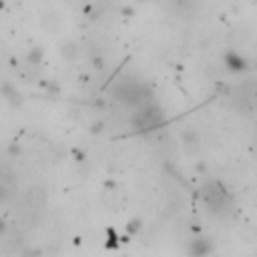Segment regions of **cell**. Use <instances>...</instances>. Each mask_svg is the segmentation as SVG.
Returning a JSON list of instances; mask_svg holds the SVG:
<instances>
[{
  "mask_svg": "<svg viewBox=\"0 0 257 257\" xmlns=\"http://www.w3.org/2000/svg\"><path fill=\"white\" fill-rule=\"evenodd\" d=\"M111 94L121 105L139 109L153 100V86L147 81L139 79L137 75H123L113 83Z\"/></svg>",
  "mask_w": 257,
  "mask_h": 257,
  "instance_id": "cell-1",
  "label": "cell"
},
{
  "mask_svg": "<svg viewBox=\"0 0 257 257\" xmlns=\"http://www.w3.org/2000/svg\"><path fill=\"white\" fill-rule=\"evenodd\" d=\"M165 121H167L165 109L161 105H157L155 100H151V102H147V105L135 109L133 115H131V123H133V127H135L137 133L155 131L161 125H165Z\"/></svg>",
  "mask_w": 257,
  "mask_h": 257,
  "instance_id": "cell-3",
  "label": "cell"
},
{
  "mask_svg": "<svg viewBox=\"0 0 257 257\" xmlns=\"http://www.w3.org/2000/svg\"><path fill=\"white\" fill-rule=\"evenodd\" d=\"M16 193V179L10 171H0V203L8 201Z\"/></svg>",
  "mask_w": 257,
  "mask_h": 257,
  "instance_id": "cell-7",
  "label": "cell"
},
{
  "mask_svg": "<svg viewBox=\"0 0 257 257\" xmlns=\"http://www.w3.org/2000/svg\"><path fill=\"white\" fill-rule=\"evenodd\" d=\"M223 65H225V69L231 71V73H245V71L249 69L247 59H245L241 53H237V50H227L225 57H223Z\"/></svg>",
  "mask_w": 257,
  "mask_h": 257,
  "instance_id": "cell-5",
  "label": "cell"
},
{
  "mask_svg": "<svg viewBox=\"0 0 257 257\" xmlns=\"http://www.w3.org/2000/svg\"><path fill=\"white\" fill-rule=\"evenodd\" d=\"M231 105L241 115L257 113V81L255 79H247L231 90Z\"/></svg>",
  "mask_w": 257,
  "mask_h": 257,
  "instance_id": "cell-4",
  "label": "cell"
},
{
  "mask_svg": "<svg viewBox=\"0 0 257 257\" xmlns=\"http://www.w3.org/2000/svg\"><path fill=\"white\" fill-rule=\"evenodd\" d=\"M121 14H123V16H133L135 10H133V6H125V8H121Z\"/></svg>",
  "mask_w": 257,
  "mask_h": 257,
  "instance_id": "cell-10",
  "label": "cell"
},
{
  "mask_svg": "<svg viewBox=\"0 0 257 257\" xmlns=\"http://www.w3.org/2000/svg\"><path fill=\"white\" fill-rule=\"evenodd\" d=\"M187 253H189L191 257H207L209 253H213V243H211V239H207V237H197V239L189 241Z\"/></svg>",
  "mask_w": 257,
  "mask_h": 257,
  "instance_id": "cell-6",
  "label": "cell"
},
{
  "mask_svg": "<svg viewBox=\"0 0 257 257\" xmlns=\"http://www.w3.org/2000/svg\"><path fill=\"white\" fill-rule=\"evenodd\" d=\"M199 195H201L205 209H207L211 215L221 217V219L233 215V209H235L233 195L219 181H205Z\"/></svg>",
  "mask_w": 257,
  "mask_h": 257,
  "instance_id": "cell-2",
  "label": "cell"
},
{
  "mask_svg": "<svg viewBox=\"0 0 257 257\" xmlns=\"http://www.w3.org/2000/svg\"><path fill=\"white\" fill-rule=\"evenodd\" d=\"M137 2H145V0H137Z\"/></svg>",
  "mask_w": 257,
  "mask_h": 257,
  "instance_id": "cell-11",
  "label": "cell"
},
{
  "mask_svg": "<svg viewBox=\"0 0 257 257\" xmlns=\"http://www.w3.org/2000/svg\"><path fill=\"white\" fill-rule=\"evenodd\" d=\"M2 92L6 94V98L14 105H22V98H20V92L12 86V85H2Z\"/></svg>",
  "mask_w": 257,
  "mask_h": 257,
  "instance_id": "cell-8",
  "label": "cell"
},
{
  "mask_svg": "<svg viewBox=\"0 0 257 257\" xmlns=\"http://www.w3.org/2000/svg\"><path fill=\"white\" fill-rule=\"evenodd\" d=\"M40 61H42V50H40L38 46L30 48L28 55H26V63H28L30 67H36V65H40Z\"/></svg>",
  "mask_w": 257,
  "mask_h": 257,
  "instance_id": "cell-9",
  "label": "cell"
}]
</instances>
